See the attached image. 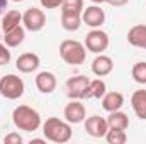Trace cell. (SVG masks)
<instances>
[{
	"instance_id": "10",
	"label": "cell",
	"mask_w": 146,
	"mask_h": 144,
	"mask_svg": "<svg viewBox=\"0 0 146 144\" xmlns=\"http://www.w3.org/2000/svg\"><path fill=\"white\" fill-rule=\"evenodd\" d=\"M85 131L88 136L92 137H104L106 132L109 131V126H107V119L100 117V115H90L87 117L85 120Z\"/></svg>"
},
{
	"instance_id": "12",
	"label": "cell",
	"mask_w": 146,
	"mask_h": 144,
	"mask_svg": "<svg viewBox=\"0 0 146 144\" xmlns=\"http://www.w3.org/2000/svg\"><path fill=\"white\" fill-rule=\"evenodd\" d=\"M34 81H36L37 90L41 93H46V95L53 93L56 90V85H58V80H56L54 73H51V71H39L36 75Z\"/></svg>"
},
{
	"instance_id": "15",
	"label": "cell",
	"mask_w": 146,
	"mask_h": 144,
	"mask_svg": "<svg viewBox=\"0 0 146 144\" xmlns=\"http://www.w3.org/2000/svg\"><path fill=\"white\" fill-rule=\"evenodd\" d=\"M131 107L139 120H146V90H136L131 95Z\"/></svg>"
},
{
	"instance_id": "7",
	"label": "cell",
	"mask_w": 146,
	"mask_h": 144,
	"mask_svg": "<svg viewBox=\"0 0 146 144\" xmlns=\"http://www.w3.org/2000/svg\"><path fill=\"white\" fill-rule=\"evenodd\" d=\"M90 80L83 75H75L66 80V95L75 100H83L87 98V88H88Z\"/></svg>"
},
{
	"instance_id": "25",
	"label": "cell",
	"mask_w": 146,
	"mask_h": 144,
	"mask_svg": "<svg viewBox=\"0 0 146 144\" xmlns=\"http://www.w3.org/2000/svg\"><path fill=\"white\" fill-rule=\"evenodd\" d=\"M10 58H12L10 56V49H7L5 44H0V66L10 63Z\"/></svg>"
},
{
	"instance_id": "13",
	"label": "cell",
	"mask_w": 146,
	"mask_h": 144,
	"mask_svg": "<svg viewBox=\"0 0 146 144\" xmlns=\"http://www.w3.org/2000/svg\"><path fill=\"white\" fill-rule=\"evenodd\" d=\"M114 70V61L107 54H97L92 61V73L95 76H107Z\"/></svg>"
},
{
	"instance_id": "14",
	"label": "cell",
	"mask_w": 146,
	"mask_h": 144,
	"mask_svg": "<svg viewBox=\"0 0 146 144\" xmlns=\"http://www.w3.org/2000/svg\"><path fill=\"white\" fill-rule=\"evenodd\" d=\"M127 42L134 48L146 49V24H136L127 31Z\"/></svg>"
},
{
	"instance_id": "1",
	"label": "cell",
	"mask_w": 146,
	"mask_h": 144,
	"mask_svg": "<svg viewBox=\"0 0 146 144\" xmlns=\"http://www.w3.org/2000/svg\"><path fill=\"white\" fill-rule=\"evenodd\" d=\"M42 134L48 141L58 144H65L72 139V124L66 120H61L58 117H49L42 124Z\"/></svg>"
},
{
	"instance_id": "6",
	"label": "cell",
	"mask_w": 146,
	"mask_h": 144,
	"mask_svg": "<svg viewBox=\"0 0 146 144\" xmlns=\"http://www.w3.org/2000/svg\"><path fill=\"white\" fill-rule=\"evenodd\" d=\"M22 26L29 32H39L46 26V14L41 9H37V7L27 9L22 14Z\"/></svg>"
},
{
	"instance_id": "4",
	"label": "cell",
	"mask_w": 146,
	"mask_h": 144,
	"mask_svg": "<svg viewBox=\"0 0 146 144\" xmlns=\"http://www.w3.org/2000/svg\"><path fill=\"white\" fill-rule=\"evenodd\" d=\"M24 90H26V85H24V80L17 75H5L0 78V95L7 100H17L24 95Z\"/></svg>"
},
{
	"instance_id": "28",
	"label": "cell",
	"mask_w": 146,
	"mask_h": 144,
	"mask_svg": "<svg viewBox=\"0 0 146 144\" xmlns=\"http://www.w3.org/2000/svg\"><path fill=\"white\" fill-rule=\"evenodd\" d=\"M106 2L112 7H124V5H127L129 0H106Z\"/></svg>"
},
{
	"instance_id": "8",
	"label": "cell",
	"mask_w": 146,
	"mask_h": 144,
	"mask_svg": "<svg viewBox=\"0 0 146 144\" xmlns=\"http://www.w3.org/2000/svg\"><path fill=\"white\" fill-rule=\"evenodd\" d=\"M82 22L87 24L92 29H100L104 26V22H106V12H104V9H100V5H97V3L83 9V12H82Z\"/></svg>"
},
{
	"instance_id": "26",
	"label": "cell",
	"mask_w": 146,
	"mask_h": 144,
	"mask_svg": "<svg viewBox=\"0 0 146 144\" xmlns=\"http://www.w3.org/2000/svg\"><path fill=\"white\" fill-rule=\"evenodd\" d=\"M22 137L17 134V132H10V134H7L5 137H3V143L5 144H22Z\"/></svg>"
},
{
	"instance_id": "2",
	"label": "cell",
	"mask_w": 146,
	"mask_h": 144,
	"mask_svg": "<svg viewBox=\"0 0 146 144\" xmlns=\"http://www.w3.org/2000/svg\"><path fill=\"white\" fill-rule=\"evenodd\" d=\"M12 122L19 131L34 132L41 127V115L36 108L29 105H19L12 112Z\"/></svg>"
},
{
	"instance_id": "31",
	"label": "cell",
	"mask_w": 146,
	"mask_h": 144,
	"mask_svg": "<svg viewBox=\"0 0 146 144\" xmlns=\"http://www.w3.org/2000/svg\"><path fill=\"white\" fill-rule=\"evenodd\" d=\"M12 2H17V3H19V2H24V0H12Z\"/></svg>"
},
{
	"instance_id": "16",
	"label": "cell",
	"mask_w": 146,
	"mask_h": 144,
	"mask_svg": "<svg viewBox=\"0 0 146 144\" xmlns=\"http://www.w3.org/2000/svg\"><path fill=\"white\" fill-rule=\"evenodd\" d=\"M82 14L78 12H68V10H61V27L68 32H75L80 29L82 26Z\"/></svg>"
},
{
	"instance_id": "23",
	"label": "cell",
	"mask_w": 146,
	"mask_h": 144,
	"mask_svg": "<svg viewBox=\"0 0 146 144\" xmlns=\"http://www.w3.org/2000/svg\"><path fill=\"white\" fill-rule=\"evenodd\" d=\"M104 137L109 144H124L127 141L126 131H121V129H109Z\"/></svg>"
},
{
	"instance_id": "24",
	"label": "cell",
	"mask_w": 146,
	"mask_h": 144,
	"mask_svg": "<svg viewBox=\"0 0 146 144\" xmlns=\"http://www.w3.org/2000/svg\"><path fill=\"white\" fill-rule=\"evenodd\" d=\"M83 0H63L61 3V10H68V12H83Z\"/></svg>"
},
{
	"instance_id": "29",
	"label": "cell",
	"mask_w": 146,
	"mask_h": 144,
	"mask_svg": "<svg viewBox=\"0 0 146 144\" xmlns=\"http://www.w3.org/2000/svg\"><path fill=\"white\" fill-rule=\"evenodd\" d=\"M7 5H9V0H0V14L7 9Z\"/></svg>"
},
{
	"instance_id": "20",
	"label": "cell",
	"mask_w": 146,
	"mask_h": 144,
	"mask_svg": "<svg viewBox=\"0 0 146 144\" xmlns=\"http://www.w3.org/2000/svg\"><path fill=\"white\" fill-rule=\"evenodd\" d=\"M22 24V14L19 10H7L3 19H2V31L9 32Z\"/></svg>"
},
{
	"instance_id": "9",
	"label": "cell",
	"mask_w": 146,
	"mask_h": 144,
	"mask_svg": "<svg viewBox=\"0 0 146 144\" xmlns=\"http://www.w3.org/2000/svg\"><path fill=\"white\" fill-rule=\"evenodd\" d=\"M63 117H65V120L70 122V124H80V122H83V120L87 119L85 105H83L80 100L72 98V100L66 104L65 110H63Z\"/></svg>"
},
{
	"instance_id": "11",
	"label": "cell",
	"mask_w": 146,
	"mask_h": 144,
	"mask_svg": "<svg viewBox=\"0 0 146 144\" xmlns=\"http://www.w3.org/2000/svg\"><path fill=\"white\" fill-rule=\"evenodd\" d=\"M41 65V59L36 53H22L15 59V68L21 73H33L36 71Z\"/></svg>"
},
{
	"instance_id": "3",
	"label": "cell",
	"mask_w": 146,
	"mask_h": 144,
	"mask_svg": "<svg viewBox=\"0 0 146 144\" xmlns=\"http://www.w3.org/2000/svg\"><path fill=\"white\" fill-rule=\"evenodd\" d=\"M60 56L65 63H68L72 66H80L87 58V48L80 41L65 39L60 44Z\"/></svg>"
},
{
	"instance_id": "27",
	"label": "cell",
	"mask_w": 146,
	"mask_h": 144,
	"mask_svg": "<svg viewBox=\"0 0 146 144\" xmlns=\"http://www.w3.org/2000/svg\"><path fill=\"white\" fill-rule=\"evenodd\" d=\"M39 3L42 9H58L61 7L63 0H39Z\"/></svg>"
},
{
	"instance_id": "18",
	"label": "cell",
	"mask_w": 146,
	"mask_h": 144,
	"mask_svg": "<svg viewBox=\"0 0 146 144\" xmlns=\"http://www.w3.org/2000/svg\"><path fill=\"white\" fill-rule=\"evenodd\" d=\"M26 39V27L24 26H19L9 32H3V42L7 48H17L24 42Z\"/></svg>"
},
{
	"instance_id": "5",
	"label": "cell",
	"mask_w": 146,
	"mask_h": 144,
	"mask_svg": "<svg viewBox=\"0 0 146 144\" xmlns=\"http://www.w3.org/2000/svg\"><path fill=\"white\" fill-rule=\"evenodd\" d=\"M85 48L94 54H100L109 48V34L102 29H92L85 36Z\"/></svg>"
},
{
	"instance_id": "30",
	"label": "cell",
	"mask_w": 146,
	"mask_h": 144,
	"mask_svg": "<svg viewBox=\"0 0 146 144\" xmlns=\"http://www.w3.org/2000/svg\"><path fill=\"white\" fill-rule=\"evenodd\" d=\"M90 2H94V3H97V5H100V3H104L106 0H90Z\"/></svg>"
},
{
	"instance_id": "19",
	"label": "cell",
	"mask_w": 146,
	"mask_h": 144,
	"mask_svg": "<svg viewBox=\"0 0 146 144\" xmlns=\"http://www.w3.org/2000/svg\"><path fill=\"white\" fill-rule=\"evenodd\" d=\"M107 126H109V129H121V131H126V129L129 127V117H127V114H124V112H121V110L109 112Z\"/></svg>"
},
{
	"instance_id": "22",
	"label": "cell",
	"mask_w": 146,
	"mask_h": 144,
	"mask_svg": "<svg viewBox=\"0 0 146 144\" xmlns=\"http://www.w3.org/2000/svg\"><path fill=\"white\" fill-rule=\"evenodd\" d=\"M131 76L136 83L139 85H146V61H138L134 63L133 70H131Z\"/></svg>"
},
{
	"instance_id": "21",
	"label": "cell",
	"mask_w": 146,
	"mask_h": 144,
	"mask_svg": "<svg viewBox=\"0 0 146 144\" xmlns=\"http://www.w3.org/2000/svg\"><path fill=\"white\" fill-rule=\"evenodd\" d=\"M107 92V85L104 80L100 78H95V80H90L88 83V88H87V98H102Z\"/></svg>"
},
{
	"instance_id": "17",
	"label": "cell",
	"mask_w": 146,
	"mask_h": 144,
	"mask_svg": "<svg viewBox=\"0 0 146 144\" xmlns=\"http://www.w3.org/2000/svg\"><path fill=\"white\" fill-rule=\"evenodd\" d=\"M122 105H124V95L121 92H106V95L102 97V107L106 112L121 110Z\"/></svg>"
}]
</instances>
